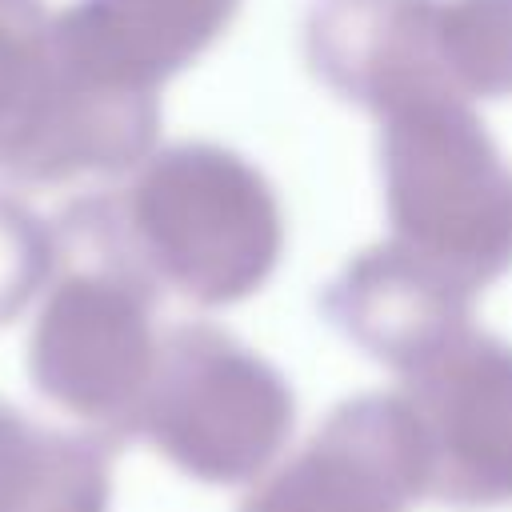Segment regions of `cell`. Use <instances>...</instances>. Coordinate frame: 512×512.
I'll use <instances>...</instances> for the list:
<instances>
[{"mask_svg":"<svg viewBox=\"0 0 512 512\" xmlns=\"http://www.w3.org/2000/svg\"><path fill=\"white\" fill-rule=\"evenodd\" d=\"M64 160L48 88V36L32 0H0V176H48Z\"/></svg>","mask_w":512,"mask_h":512,"instance_id":"obj_1","label":"cell"},{"mask_svg":"<svg viewBox=\"0 0 512 512\" xmlns=\"http://www.w3.org/2000/svg\"><path fill=\"white\" fill-rule=\"evenodd\" d=\"M44 272V232L8 196H0V316L20 308L36 276Z\"/></svg>","mask_w":512,"mask_h":512,"instance_id":"obj_2","label":"cell"}]
</instances>
